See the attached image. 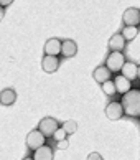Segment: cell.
Returning a JSON list of instances; mask_svg holds the SVG:
<instances>
[{
    "instance_id": "23",
    "label": "cell",
    "mask_w": 140,
    "mask_h": 160,
    "mask_svg": "<svg viewBox=\"0 0 140 160\" xmlns=\"http://www.w3.org/2000/svg\"><path fill=\"white\" fill-rule=\"evenodd\" d=\"M23 160H33V157H25V158H23Z\"/></svg>"
},
{
    "instance_id": "7",
    "label": "cell",
    "mask_w": 140,
    "mask_h": 160,
    "mask_svg": "<svg viewBox=\"0 0 140 160\" xmlns=\"http://www.w3.org/2000/svg\"><path fill=\"white\" fill-rule=\"evenodd\" d=\"M61 48H63V41H60L58 38H50L48 41L45 43V55L48 56H58L61 53Z\"/></svg>"
},
{
    "instance_id": "17",
    "label": "cell",
    "mask_w": 140,
    "mask_h": 160,
    "mask_svg": "<svg viewBox=\"0 0 140 160\" xmlns=\"http://www.w3.org/2000/svg\"><path fill=\"white\" fill-rule=\"evenodd\" d=\"M101 88H102V92L106 94V96H114V94L117 92V89H115V84H114L112 79L107 81V82H104Z\"/></svg>"
},
{
    "instance_id": "10",
    "label": "cell",
    "mask_w": 140,
    "mask_h": 160,
    "mask_svg": "<svg viewBox=\"0 0 140 160\" xmlns=\"http://www.w3.org/2000/svg\"><path fill=\"white\" fill-rule=\"evenodd\" d=\"M114 84H115V89H117L119 94H127L129 91H132V81H129L127 78H124L122 74H117L114 78Z\"/></svg>"
},
{
    "instance_id": "2",
    "label": "cell",
    "mask_w": 140,
    "mask_h": 160,
    "mask_svg": "<svg viewBox=\"0 0 140 160\" xmlns=\"http://www.w3.org/2000/svg\"><path fill=\"white\" fill-rule=\"evenodd\" d=\"M125 56L122 51H110L107 58H106V66L109 68L110 73H117V71H122L125 64Z\"/></svg>"
},
{
    "instance_id": "22",
    "label": "cell",
    "mask_w": 140,
    "mask_h": 160,
    "mask_svg": "<svg viewBox=\"0 0 140 160\" xmlns=\"http://www.w3.org/2000/svg\"><path fill=\"white\" fill-rule=\"evenodd\" d=\"M10 3H12V2H3V0H2V2H0V5H2V7H8Z\"/></svg>"
},
{
    "instance_id": "18",
    "label": "cell",
    "mask_w": 140,
    "mask_h": 160,
    "mask_svg": "<svg viewBox=\"0 0 140 160\" xmlns=\"http://www.w3.org/2000/svg\"><path fill=\"white\" fill-rule=\"evenodd\" d=\"M61 127L66 130V134H74L76 130H78V124H76L74 121H66Z\"/></svg>"
},
{
    "instance_id": "9",
    "label": "cell",
    "mask_w": 140,
    "mask_h": 160,
    "mask_svg": "<svg viewBox=\"0 0 140 160\" xmlns=\"http://www.w3.org/2000/svg\"><path fill=\"white\" fill-rule=\"evenodd\" d=\"M41 68L48 74L55 73V71H58V68H60V58H58V56H48V55H45L43 60H41Z\"/></svg>"
},
{
    "instance_id": "20",
    "label": "cell",
    "mask_w": 140,
    "mask_h": 160,
    "mask_svg": "<svg viewBox=\"0 0 140 160\" xmlns=\"http://www.w3.org/2000/svg\"><path fill=\"white\" fill-rule=\"evenodd\" d=\"M87 160H104V158L101 157L99 152H91L89 155H87Z\"/></svg>"
},
{
    "instance_id": "15",
    "label": "cell",
    "mask_w": 140,
    "mask_h": 160,
    "mask_svg": "<svg viewBox=\"0 0 140 160\" xmlns=\"http://www.w3.org/2000/svg\"><path fill=\"white\" fill-rule=\"evenodd\" d=\"M17 101V92L13 89H2L0 92V102L2 106H12Z\"/></svg>"
},
{
    "instance_id": "8",
    "label": "cell",
    "mask_w": 140,
    "mask_h": 160,
    "mask_svg": "<svg viewBox=\"0 0 140 160\" xmlns=\"http://www.w3.org/2000/svg\"><path fill=\"white\" fill-rule=\"evenodd\" d=\"M92 78H94L96 82H99V84H104V82L110 81V78H112V73L109 71L107 66H97L94 71H92Z\"/></svg>"
},
{
    "instance_id": "1",
    "label": "cell",
    "mask_w": 140,
    "mask_h": 160,
    "mask_svg": "<svg viewBox=\"0 0 140 160\" xmlns=\"http://www.w3.org/2000/svg\"><path fill=\"white\" fill-rule=\"evenodd\" d=\"M125 116L129 117H140V89H132L124 94L120 99Z\"/></svg>"
},
{
    "instance_id": "13",
    "label": "cell",
    "mask_w": 140,
    "mask_h": 160,
    "mask_svg": "<svg viewBox=\"0 0 140 160\" xmlns=\"http://www.w3.org/2000/svg\"><path fill=\"white\" fill-rule=\"evenodd\" d=\"M53 158H55V152L50 145H43L33 152V160H53Z\"/></svg>"
},
{
    "instance_id": "11",
    "label": "cell",
    "mask_w": 140,
    "mask_h": 160,
    "mask_svg": "<svg viewBox=\"0 0 140 160\" xmlns=\"http://www.w3.org/2000/svg\"><path fill=\"white\" fill-rule=\"evenodd\" d=\"M120 74L124 76V78H127L129 81H133V79L138 78V66L133 61H127L124 64V68H122Z\"/></svg>"
},
{
    "instance_id": "16",
    "label": "cell",
    "mask_w": 140,
    "mask_h": 160,
    "mask_svg": "<svg viewBox=\"0 0 140 160\" xmlns=\"http://www.w3.org/2000/svg\"><path fill=\"white\" fill-rule=\"evenodd\" d=\"M120 33L124 35L125 41H132L138 35V27H124V30H122Z\"/></svg>"
},
{
    "instance_id": "3",
    "label": "cell",
    "mask_w": 140,
    "mask_h": 160,
    "mask_svg": "<svg viewBox=\"0 0 140 160\" xmlns=\"http://www.w3.org/2000/svg\"><path fill=\"white\" fill-rule=\"evenodd\" d=\"M58 129H60V124H58V121L55 117H43L38 124V130L45 137H53Z\"/></svg>"
},
{
    "instance_id": "19",
    "label": "cell",
    "mask_w": 140,
    "mask_h": 160,
    "mask_svg": "<svg viewBox=\"0 0 140 160\" xmlns=\"http://www.w3.org/2000/svg\"><path fill=\"white\" fill-rule=\"evenodd\" d=\"M66 130L65 129H63V127H60V129H58L56 130V132H55V135H53V139L56 140V144H58V142H61V140H66Z\"/></svg>"
},
{
    "instance_id": "24",
    "label": "cell",
    "mask_w": 140,
    "mask_h": 160,
    "mask_svg": "<svg viewBox=\"0 0 140 160\" xmlns=\"http://www.w3.org/2000/svg\"><path fill=\"white\" fill-rule=\"evenodd\" d=\"M138 78H140V64H138Z\"/></svg>"
},
{
    "instance_id": "6",
    "label": "cell",
    "mask_w": 140,
    "mask_h": 160,
    "mask_svg": "<svg viewBox=\"0 0 140 160\" xmlns=\"http://www.w3.org/2000/svg\"><path fill=\"white\" fill-rule=\"evenodd\" d=\"M122 20H124L125 27H137L140 25V10L135 7H130L124 12L122 15Z\"/></svg>"
},
{
    "instance_id": "4",
    "label": "cell",
    "mask_w": 140,
    "mask_h": 160,
    "mask_svg": "<svg viewBox=\"0 0 140 160\" xmlns=\"http://www.w3.org/2000/svg\"><path fill=\"white\" fill-rule=\"evenodd\" d=\"M43 145H46V137L40 132L38 129H33V130H30L28 132V135H27V147L30 150H38L40 147H43Z\"/></svg>"
},
{
    "instance_id": "21",
    "label": "cell",
    "mask_w": 140,
    "mask_h": 160,
    "mask_svg": "<svg viewBox=\"0 0 140 160\" xmlns=\"http://www.w3.org/2000/svg\"><path fill=\"white\" fill-rule=\"evenodd\" d=\"M68 147H69V142H68V139H66V140L58 142V149H60V150H66Z\"/></svg>"
},
{
    "instance_id": "12",
    "label": "cell",
    "mask_w": 140,
    "mask_h": 160,
    "mask_svg": "<svg viewBox=\"0 0 140 160\" xmlns=\"http://www.w3.org/2000/svg\"><path fill=\"white\" fill-rule=\"evenodd\" d=\"M125 38H124V35L122 33H114L112 37L109 38V48L110 51H122L125 48Z\"/></svg>"
},
{
    "instance_id": "5",
    "label": "cell",
    "mask_w": 140,
    "mask_h": 160,
    "mask_svg": "<svg viewBox=\"0 0 140 160\" xmlns=\"http://www.w3.org/2000/svg\"><path fill=\"white\" fill-rule=\"evenodd\" d=\"M124 114H125L124 108H122V104L117 102V101H112V102H109L106 106V116L110 121H119V119H122Z\"/></svg>"
},
{
    "instance_id": "14",
    "label": "cell",
    "mask_w": 140,
    "mask_h": 160,
    "mask_svg": "<svg viewBox=\"0 0 140 160\" xmlns=\"http://www.w3.org/2000/svg\"><path fill=\"white\" fill-rule=\"evenodd\" d=\"M78 53V45L73 40H65L63 41V48H61V55L63 58H73Z\"/></svg>"
}]
</instances>
